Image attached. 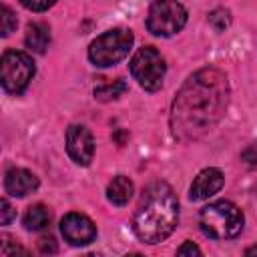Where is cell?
Segmentation results:
<instances>
[{"label": "cell", "mask_w": 257, "mask_h": 257, "mask_svg": "<svg viewBox=\"0 0 257 257\" xmlns=\"http://www.w3.org/2000/svg\"><path fill=\"white\" fill-rule=\"evenodd\" d=\"M229 82L219 68H201L185 80L171 108L173 137L189 143L207 135L225 114Z\"/></svg>", "instance_id": "6da1fadb"}, {"label": "cell", "mask_w": 257, "mask_h": 257, "mask_svg": "<svg viewBox=\"0 0 257 257\" xmlns=\"http://www.w3.org/2000/svg\"><path fill=\"white\" fill-rule=\"evenodd\" d=\"M179 221V201L175 191L163 183L155 181L145 189L139 209L133 217L135 235L149 245L165 241L177 227Z\"/></svg>", "instance_id": "7a4b0ae2"}, {"label": "cell", "mask_w": 257, "mask_h": 257, "mask_svg": "<svg viewBox=\"0 0 257 257\" xmlns=\"http://www.w3.org/2000/svg\"><path fill=\"white\" fill-rule=\"evenodd\" d=\"M245 217L241 209L231 201H215L201 209L199 227L211 239H233L241 233Z\"/></svg>", "instance_id": "3957f363"}, {"label": "cell", "mask_w": 257, "mask_h": 257, "mask_svg": "<svg viewBox=\"0 0 257 257\" xmlns=\"http://www.w3.org/2000/svg\"><path fill=\"white\" fill-rule=\"evenodd\" d=\"M133 32L126 30V28H112V30H106L102 32L100 36H96L90 46H88V58L94 66H100V68H106V66H112L116 62H120L131 46H133Z\"/></svg>", "instance_id": "277c9868"}, {"label": "cell", "mask_w": 257, "mask_h": 257, "mask_svg": "<svg viewBox=\"0 0 257 257\" xmlns=\"http://www.w3.org/2000/svg\"><path fill=\"white\" fill-rule=\"evenodd\" d=\"M34 62L26 52L6 50L0 60V82L10 94H20L26 90L34 76Z\"/></svg>", "instance_id": "5b68a950"}, {"label": "cell", "mask_w": 257, "mask_h": 257, "mask_svg": "<svg viewBox=\"0 0 257 257\" xmlns=\"http://www.w3.org/2000/svg\"><path fill=\"white\" fill-rule=\"evenodd\" d=\"M165 72H167L165 58L153 46L139 48L133 54V58H131V74L149 92H155V90L161 88L163 78H165Z\"/></svg>", "instance_id": "8992f818"}, {"label": "cell", "mask_w": 257, "mask_h": 257, "mask_svg": "<svg viewBox=\"0 0 257 257\" xmlns=\"http://www.w3.org/2000/svg\"><path fill=\"white\" fill-rule=\"evenodd\" d=\"M187 24V10L177 0H155L147 14V28L155 36H173Z\"/></svg>", "instance_id": "52a82bcc"}, {"label": "cell", "mask_w": 257, "mask_h": 257, "mask_svg": "<svg viewBox=\"0 0 257 257\" xmlns=\"http://www.w3.org/2000/svg\"><path fill=\"white\" fill-rule=\"evenodd\" d=\"M60 233L64 241H68L74 247H82L94 241L96 237V227L94 223L82 215V213H68L60 221Z\"/></svg>", "instance_id": "ba28073f"}, {"label": "cell", "mask_w": 257, "mask_h": 257, "mask_svg": "<svg viewBox=\"0 0 257 257\" xmlns=\"http://www.w3.org/2000/svg\"><path fill=\"white\" fill-rule=\"evenodd\" d=\"M66 151L68 157L76 163V165H90L92 155H94V139L90 135V131L82 124H72L66 131Z\"/></svg>", "instance_id": "9c48e42d"}, {"label": "cell", "mask_w": 257, "mask_h": 257, "mask_svg": "<svg viewBox=\"0 0 257 257\" xmlns=\"http://www.w3.org/2000/svg\"><path fill=\"white\" fill-rule=\"evenodd\" d=\"M223 183H225L223 173H221L217 167H207V169H203V171L195 177V181H193V185H191L189 197H191L193 201H205V199H209L211 195H215L217 191H221Z\"/></svg>", "instance_id": "30bf717a"}, {"label": "cell", "mask_w": 257, "mask_h": 257, "mask_svg": "<svg viewBox=\"0 0 257 257\" xmlns=\"http://www.w3.org/2000/svg\"><path fill=\"white\" fill-rule=\"evenodd\" d=\"M4 189L12 197H26L28 193L38 189V177L20 167L8 169L4 175Z\"/></svg>", "instance_id": "8fae6325"}, {"label": "cell", "mask_w": 257, "mask_h": 257, "mask_svg": "<svg viewBox=\"0 0 257 257\" xmlns=\"http://www.w3.org/2000/svg\"><path fill=\"white\" fill-rule=\"evenodd\" d=\"M133 191H135L133 181H131L128 177H124V175H118V177H114V179L108 183V187H106V199H108L112 205L122 207V205H126V203L131 201Z\"/></svg>", "instance_id": "7c38bea8"}, {"label": "cell", "mask_w": 257, "mask_h": 257, "mask_svg": "<svg viewBox=\"0 0 257 257\" xmlns=\"http://www.w3.org/2000/svg\"><path fill=\"white\" fill-rule=\"evenodd\" d=\"M50 44V28L44 22H32L26 28V46L32 52L42 54Z\"/></svg>", "instance_id": "4fadbf2b"}, {"label": "cell", "mask_w": 257, "mask_h": 257, "mask_svg": "<svg viewBox=\"0 0 257 257\" xmlns=\"http://www.w3.org/2000/svg\"><path fill=\"white\" fill-rule=\"evenodd\" d=\"M48 223H50V211L44 205L28 207V211L24 215V227L28 231H40V229L48 227Z\"/></svg>", "instance_id": "5bb4252c"}, {"label": "cell", "mask_w": 257, "mask_h": 257, "mask_svg": "<svg viewBox=\"0 0 257 257\" xmlns=\"http://www.w3.org/2000/svg\"><path fill=\"white\" fill-rule=\"evenodd\" d=\"M124 90H126V82L118 78V80H112L108 84L96 86L94 88V98H98V100H112V98L120 96Z\"/></svg>", "instance_id": "9a60e30c"}, {"label": "cell", "mask_w": 257, "mask_h": 257, "mask_svg": "<svg viewBox=\"0 0 257 257\" xmlns=\"http://www.w3.org/2000/svg\"><path fill=\"white\" fill-rule=\"evenodd\" d=\"M209 24H211L217 32H223L225 28H229V24H231V14H229V10H225V8L213 10V12L209 14Z\"/></svg>", "instance_id": "2e32d148"}, {"label": "cell", "mask_w": 257, "mask_h": 257, "mask_svg": "<svg viewBox=\"0 0 257 257\" xmlns=\"http://www.w3.org/2000/svg\"><path fill=\"white\" fill-rule=\"evenodd\" d=\"M0 20H2V24H0V30H2V36H10V32H14L16 30V24H18V20H16V14L6 6V4H2V8H0Z\"/></svg>", "instance_id": "e0dca14e"}, {"label": "cell", "mask_w": 257, "mask_h": 257, "mask_svg": "<svg viewBox=\"0 0 257 257\" xmlns=\"http://www.w3.org/2000/svg\"><path fill=\"white\" fill-rule=\"evenodd\" d=\"M54 2H56V0H20V4H22L24 8L32 10V12H44V10H48Z\"/></svg>", "instance_id": "ac0fdd59"}, {"label": "cell", "mask_w": 257, "mask_h": 257, "mask_svg": "<svg viewBox=\"0 0 257 257\" xmlns=\"http://www.w3.org/2000/svg\"><path fill=\"white\" fill-rule=\"evenodd\" d=\"M14 215H16V211L12 209V205L8 203V199H2L0 201V223L2 225H8L14 219Z\"/></svg>", "instance_id": "d6986e66"}, {"label": "cell", "mask_w": 257, "mask_h": 257, "mask_svg": "<svg viewBox=\"0 0 257 257\" xmlns=\"http://www.w3.org/2000/svg\"><path fill=\"white\" fill-rule=\"evenodd\" d=\"M0 253H2L4 257H8V255H16V253H24V255H26V251H24L22 247H18V245H10V237H8V235H2Z\"/></svg>", "instance_id": "ffe728a7"}, {"label": "cell", "mask_w": 257, "mask_h": 257, "mask_svg": "<svg viewBox=\"0 0 257 257\" xmlns=\"http://www.w3.org/2000/svg\"><path fill=\"white\" fill-rule=\"evenodd\" d=\"M241 159H243L247 165H257V143H255V145H249V147L241 153Z\"/></svg>", "instance_id": "44dd1931"}, {"label": "cell", "mask_w": 257, "mask_h": 257, "mask_svg": "<svg viewBox=\"0 0 257 257\" xmlns=\"http://www.w3.org/2000/svg\"><path fill=\"white\" fill-rule=\"evenodd\" d=\"M38 247H40L42 253H56V249H58L52 237H42V239L38 241Z\"/></svg>", "instance_id": "7402d4cb"}, {"label": "cell", "mask_w": 257, "mask_h": 257, "mask_svg": "<svg viewBox=\"0 0 257 257\" xmlns=\"http://www.w3.org/2000/svg\"><path fill=\"white\" fill-rule=\"evenodd\" d=\"M177 253H179V255H201V249H199L193 241H187V243H183V245L177 249Z\"/></svg>", "instance_id": "603a6c76"}, {"label": "cell", "mask_w": 257, "mask_h": 257, "mask_svg": "<svg viewBox=\"0 0 257 257\" xmlns=\"http://www.w3.org/2000/svg\"><path fill=\"white\" fill-rule=\"evenodd\" d=\"M245 255H257V245H253V247H249V249L245 251Z\"/></svg>", "instance_id": "cb8c5ba5"}]
</instances>
